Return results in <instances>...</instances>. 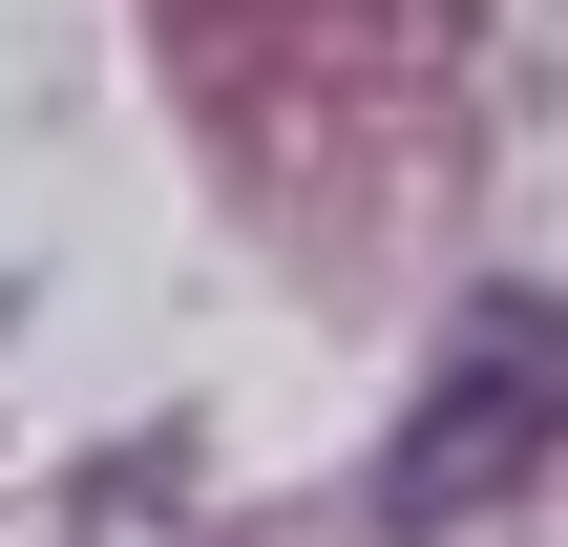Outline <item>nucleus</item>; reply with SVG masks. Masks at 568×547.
Listing matches in <instances>:
<instances>
[{
  "instance_id": "nucleus-1",
  "label": "nucleus",
  "mask_w": 568,
  "mask_h": 547,
  "mask_svg": "<svg viewBox=\"0 0 568 547\" xmlns=\"http://www.w3.org/2000/svg\"><path fill=\"white\" fill-rule=\"evenodd\" d=\"M169 63L274 211L295 190H400L422 105L464 63V0H169Z\"/></svg>"
},
{
  "instance_id": "nucleus-2",
  "label": "nucleus",
  "mask_w": 568,
  "mask_h": 547,
  "mask_svg": "<svg viewBox=\"0 0 568 547\" xmlns=\"http://www.w3.org/2000/svg\"><path fill=\"white\" fill-rule=\"evenodd\" d=\"M548 443H568V295H485V316L443 337L400 464H379V527H464V506H506Z\"/></svg>"
}]
</instances>
